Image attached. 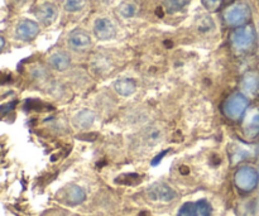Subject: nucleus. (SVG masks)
Returning <instances> with one entry per match:
<instances>
[{
  "label": "nucleus",
  "instance_id": "nucleus-15",
  "mask_svg": "<svg viewBox=\"0 0 259 216\" xmlns=\"http://www.w3.org/2000/svg\"><path fill=\"white\" fill-rule=\"evenodd\" d=\"M48 62H50V65L52 66L56 71H65L70 67L71 58L66 52L58 51V52L52 53V55L50 56Z\"/></svg>",
  "mask_w": 259,
  "mask_h": 216
},
{
  "label": "nucleus",
  "instance_id": "nucleus-11",
  "mask_svg": "<svg viewBox=\"0 0 259 216\" xmlns=\"http://www.w3.org/2000/svg\"><path fill=\"white\" fill-rule=\"evenodd\" d=\"M242 93L245 96L259 95V72L258 71H248L243 75L240 81Z\"/></svg>",
  "mask_w": 259,
  "mask_h": 216
},
{
  "label": "nucleus",
  "instance_id": "nucleus-13",
  "mask_svg": "<svg viewBox=\"0 0 259 216\" xmlns=\"http://www.w3.org/2000/svg\"><path fill=\"white\" fill-rule=\"evenodd\" d=\"M94 121H95V113L90 110V109H82V110L77 111L72 119L73 125L77 129H80V131L91 128Z\"/></svg>",
  "mask_w": 259,
  "mask_h": 216
},
{
  "label": "nucleus",
  "instance_id": "nucleus-1",
  "mask_svg": "<svg viewBox=\"0 0 259 216\" xmlns=\"http://www.w3.org/2000/svg\"><path fill=\"white\" fill-rule=\"evenodd\" d=\"M249 108V99L243 93L232 94L229 98L225 100L223 106V113L229 120H239L247 113Z\"/></svg>",
  "mask_w": 259,
  "mask_h": 216
},
{
  "label": "nucleus",
  "instance_id": "nucleus-14",
  "mask_svg": "<svg viewBox=\"0 0 259 216\" xmlns=\"http://www.w3.org/2000/svg\"><path fill=\"white\" fill-rule=\"evenodd\" d=\"M114 90L116 91V94H119L120 96L124 98H128V96L133 95L137 91V82L133 78L129 77H123L119 78L114 82Z\"/></svg>",
  "mask_w": 259,
  "mask_h": 216
},
{
  "label": "nucleus",
  "instance_id": "nucleus-8",
  "mask_svg": "<svg viewBox=\"0 0 259 216\" xmlns=\"http://www.w3.org/2000/svg\"><path fill=\"white\" fill-rule=\"evenodd\" d=\"M115 24L109 18H98L94 23V34L100 40H109L115 35Z\"/></svg>",
  "mask_w": 259,
  "mask_h": 216
},
{
  "label": "nucleus",
  "instance_id": "nucleus-7",
  "mask_svg": "<svg viewBox=\"0 0 259 216\" xmlns=\"http://www.w3.org/2000/svg\"><path fill=\"white\" fill-rule=\"evenodd\" d=\"M39 33V25L30 19H23L15 27V37L24 42L33 40Z\"/></svg>",
  "mask_w": 259,
  "mask_h": 216
},
{
  "label": "nucleus",
  "instance_id": "nucleus-17",
  "mask_svg": "<svg viewBox=\"0 0 259 216\" xmlns=\"http://www.w3.org/2000/svg\"><path fill=\"white\" fill-rule=\"evenodd\" d=\"M190 0H163L164 8L168 13H177L181 12L182 9L187 7Z\"/></svg>",
  "mask_w": 259,
  "mask_h": 216
},
{
  "label": "nucleus",
  "instance_id": "nucleus-9",
  "mask_svg": "<svg viewBox=\"0 0 259 216\" xmlns=\"http://www.w3.org/2000/svg\"><path fill=\"white\" fill-rule=\"evenodd\" d=\"M67 43L70 48L81 52V51L89 50L93 45V40H91L90 34L88 32H85L83 29H75L68 35Z\"/></svg>",
  "mask_w": 259,
  "mask_h": 216
},
{
  "label": "nucleus",
  "instance_id": "nucleus-19",
  "mask_svg": "<svg viewBox=\"0 0 259 216\" xmlns=\"http://www.w3.org/2000/svg\"><path fill=\"white\" fill-rule=\"evenodd\" d=\"M86 0H65V9L68 13H77L85 8Z\"/></svg>",
  "mask_w": 259,
  "mask_h": 216
},
{
  "label": "nucleus",
  "instance_id": "nucleus-2",
  "mask_svg": "<svg viewBox=\"0 0 259 216\" xmlns=\"http://www.w3.org/2000/svg\"><path fill=\"white\" fill-rule=\"evenodd\" d=\"M250 7L244 2L233 3L224 10V20L229 27H243L250 19Z\"/></svg>",
  "mask_w": 259,
  "mask_h": 216
},
{
  "label": "nucleus",
  "instance_id": "nucleus-20",
  "mask_svg": "<svg viewBox=\"0 0 259 216\" xmlns=\"http://www.w3.org/2000/svg\"><path fill=\"white\" fill-rule=\"evenodd\" d=\"M197 27H199L200 32L202 33L210 32V30L214 28V22H212L210 17H201L199 22H197Z\"/></svg>",
  "mask_w": 259,
  "mask_h": 216
},
{
  "label": "nucleus",
  "instance_id": "nucleus-4",
  "mask_svg": "<svg viewBox=\"0 0 259 216\" xmlns=\"http://www.w3.org/2000/svg\"><path fill=\"white\" fill-rule=\"evenodd\" d=\"M235 186L243 192H250L257 189L259 184V174L252 166H242L234 175Z\"/></svg>",
  "mask_w": 259,
  "mask_h": 216
},
{
  "label": "nucleus",
  "instance_id": "nucleus-21",
  "mask_svg": "<svg viewBox=\"0 0 259 216\" xmlns=\"http://www.w3.org/2000/svg\"><path fill=\"white\" fill-rule=\"evenodd\" d=\"M202 4L205 5V8L209 10H215L219 8L220 0H201Z\"/></svg>",
  "mask_w": 259,
  "mask_h": 216
},
{
  "label": "nucleus",
  "instance_id": "nucleus-5",
  "mask_svg": "<svg viewBox=\"0 0 259 216\" xmlns=\"http://www.w3.org/2000/svg\"><path fill=\"white\" fill-rule=\"evenodd\" d=\"M212 207L207 200L190 201L180 207L177 216H211Z\"/></svg>",
  "mask_w": 259,
  "mask_h": 216
},
{
  "label": "nucleus",
  "instance_id": "nucleus-6",
  "mask_svg": "<svg viewBox=\"0 0 259 216\" xmlns=\"http://www.w3.org/2000/svg\"><path fill=\"white\" fill-rule=\"evenodd\" d=\"M243 132L249 139L257 138L259 136V109H249L243 116Z\"/></svg>",
  "mask_w": 259,
  "mask_h": 216
},
{
  "label": "nucleus",
  "instance_id": "nucleus-10",
  "mask_svg": "<svg viewBox=\"0 0 259 216\" xmlns=\"http://www.w3.org/2000/svg\"><path fill=\"white\" fill-rule=\"evenodd\" d=\"M149 199L158 202H169L176 199V192L166 184H154L148 190Z\"/></svg>",
  "mask_w": 259,
  "mask_h": 216
},
{
  "label": "nucleus",
  "instance_id": "nucleus-3",
  "mask_svg": "<svg viewBox=\"0 0 259 216\" xmlns=\"http://www.w3.org/2000/svg\"><path fill=\"white\" fill-rule=\"evenodd\" d=\"M230 39H232L233 47L237 51H239V52L249 51L254 46L255 39H257L254 27L250 24H245L243 27L237 28L232 33V38Z\"/></svg>",
  "mask_w": 259,
  "mask_h": 216
},
{
  "label": "nucleus",
  "instance_id": "nucleus-12",
  "mask_svg": "<svg viewBox=\"0 0 259 216\" xmlns=\"http://www.w3.org/2000/svg\"><path fill=\"white\" fill-rule=\"evenodd\" d=\"M38 20H39L42 24L50 25L57 18V8L55 4H51V3H45V4L40 5L39 8L35 12Z\"/></svg>",
  "mask_w": 259,
  "mask_h": 216
},
{
  "label": "nucleus",
  "instance_id": "nucleus-18",
  "mask_svg": "<svg viewBox=\"0 0 259 216\" xmlns=\"http://www.w3.org/2000/svg\"><path fill=\"white\" fill-rule=\"evenodd\" d=\"M119 14L121 15L125 19H129V18H133L137 13V5L132 2H125L118 8Z\"/></svg>",
  "mask_w": 259,
  "mask_h": 216
},
{
  "label": "nucleus",
  "instance_id": "nucleus-16",
  "mask_svg": "<svg viewBox=\"0 0 259 216\" xmlns=\"http://www.w3.org/2000/svg\"><path fill=\"white\" fill-rule=\"evenodd\" d=\"M66 199H67L68 204L78 205L81 204V202L85 201L86 192L82 187L77 186V185H72V186L68 189L67 195H66Z\"/></svg>",
  "mask_w": 259,
  "mask_h": 216
},
{
  "label": "nucleus",
  "instance_id": "nucleus-22",
  "mask_svg": "<svg viewBox=\"0 0 259 216\" xmlns=\"http://www.w3.org/2000/svg\"><path fill=\"white\" fill-rule=\"evenodd\" d=\"M166 153H167V151H164V152H163V153L158 154V156H157V157H156V158H154V159H153V163H152V164H158V163H159V161H161V159H162V158H163V157H164V156H166Z\"/></svg>",
  "mask_w": 259,
  "mask_h": 216
}]
</instances>
